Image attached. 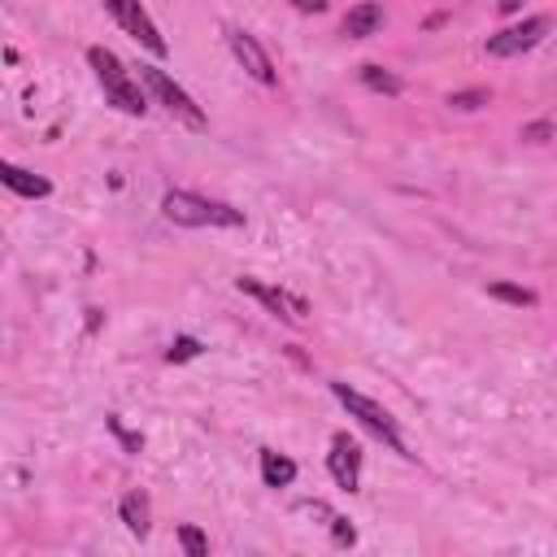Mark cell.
<instances>
[{
  "instance_id": "12",
  "label": "cell",
  "mask_w": 557,
  "mask_h": 557,
  "mask_svg": "<svg viewBox=\"0 0 557 557\" xmlns=\"http://www.w3.org/2000/svg\"><path fill=\"white\" fill-rule=\"evenodd\" d=\"M117 518L126 522V531H131V535H139V540H144V535H148V527H152L148 496H144L139 487H135V492H126V496L117 500Z\"/></svg>"
},
{
  "instance_id": "20",
  "label": "cell",
  "mask_w": 557,
  "mask_h": 557,
  "mask_svg": "<svg viewBox=\"0 0 557 557\" xmlns=\"http://www.w3.org/2000/svg\"><path fill=\"white\" fill-rule=\"evenodd\" d=\"M104 422H109V431H113V435H117V440H122V444H126V453H139V448H144V435H135V431H126V426H122V418H117V413H109V418H104Z\"/></svg>"
},
{
  "instance_id": "9",
  "label": "cell",
  "mask_w": 557,
  "mask_h": 557,
  "mask_svg": "<svg viewBox=\"0 0 557 557\" xmlns=\"http://www.w3.org/2000/svg\"><path fill=\"white\" fill-rule=\"evenodd\" d=\"M326 470H331V479H335L344 492H357V487H361V448H357L344 431H339V435H331Z\"/></svg>"
},
{
  "instance_id": "15",
  "label": "cell",
  "mask_w": 557,
  "mask_h": 557,
  "mask_svg": "<svg viewBox=\"0 0 557 557\" xmlns=\"http://www.w3.org/2000/svg\"><path fill=\"white\" fill-rule=\"evenodd\" d=\"M357 78L370 87V91H379V96H400L405 91V83L392 74V70H383V65H374V61H366L361 70H357Z\"/></svg>"
},
{
  "instance_id": "11",
  "label": "cell",
  "mask_w": 557,
  "mask_h": 557,
  "mask_svg": "<svg viewBox=\"0 0 557 557\" xmlns=\"http://www.w3.org/2000/svg\"><path fill=\"white\" fill-rule=\"evenodd\" d=\"M0 183H4L13 196H26V200L52 196V183H48V178H39V174H30V170H22V165H13V161L0 165Z\"/></svg>"
},
{
  "instance_id": "2",
  "label": "cell",
  "mask_w": 557,
  "mask_h": 557,
  "mask_svg": "<svg viewBox=\"0 0 557 557\" xmlns=\"http://www.w3.org/2000/svg\"><path fill=\"white\" fill-rule=\"evenodd\" d=\"M161 218L174 222V226H218V231H239L244 226V209L226 205V200H213V196H200V191H183V187H170L161 196Z\"/></svg>"
},
{
  "instance_id": "16",
  "label": "cell",
  "mask_w": 557,
  "mask_h": 557,
  "mask_svg": "<svg viewBox=\"0 0 557 557\" xmlns=\"http://www.w3.org/2000/svg\"><path fill=\"white\" fill-rule=\"evenodd\" d=\"M487 296L500 300V305H513V309H531L535 305V292L518 287V283H487Z\"/></svg>"
},
{
  "instance_id": "22",
  "label": "cell",
  "mask_w": 557,
  "mask_h": 557,
  "mask_svg": "<svg viewBox=\"0 0 557 557\" xmlns=\"http://www.w3.org/2000/svg\"><path fill=\"white\" fill-rule=\"evenodd\" d=\"M296 13H322L326 9V0H287Z\"/></svg>"
},
{
  "instance_id": "6",
  "label": "cell",
  "mask_w": 557,
  "mask_h": 557,
  "mask_svg": "<svg viewBox=\"0 0 557 557\" xmlns=\"http://www.w3.org/2000/svg\"><path fill=\"white\" fill-rule=\"evenodd\" d=\"M553 30V17L548 13H531V17H522V22H513V26H505V30H496V35H487V57H522V52H531L544 35Z\"/></svg>"
},
{
  "instance_id": "21",
  "label": "cell",
  "mask_w": 557,
  "mask_h": 557,
  "mask_svg": "<svg viewBox=\"0 0 557 557\" xmlns=\"http://www.w3.org/2000/svg\"><path fill=\"white\" fill-rule=\"evenodd\" d=\"M522 139L527 144H548L553 139V122H527L522 126Z\"/></svg>"
},
{
  "instance_id": "4",
  "label": "cell",
  "mask_w": 557,
  "mask_h": 557,
  "mask_svg": "<svg viewBox=\"0 0 557 557\" xmlns=\"http://www.w3.org/2000/svg\"><path fill=\"white\" fill-rule=\"evenodd\" d=\"M139 83H144L148 96H152L170 117H178L183 126H191V131H205V126H209V117H205V109L191 100V91L178 87L161 65H139Z\"/></svg>"
},
{
  "instance_id": "17",
  "label": "cell",
  "mask_w": 557,
  "mask_h": 557,
  "mask_svg": "<svg viewBox=\"0 0 557 557\" xmlns=\"http://www.w3.org/2000/svg\"><path fill=\"white\" fill-rule=\"evenodd\" d=\"M178 548H183L187 557H209V535H205L200 527L183 522V527H178Z\"/></svg>"
},
{
  "instance_id": "3",
  "label": "cell",
  "mask_w": 557,
  "mask_h": 557,
  "mask_svg": "<svg viewBox=\"0 0 557 557\" xmlns=\"http://www.w3.org/2000/svg\"><path fill=\"white\" fill-rule=\"evenodd\" d=\"M331 392H335V400L348 409V418H357V422H361V426H366L374 440H383V444H387L396 457H413V453L405 448V440H400L396 418H392V413H387L379 400H370L366 392H357V387H348V383H339V379L331 383Z\"/></svg>"
},
{
  "instance_id": "13",
  "label": "cell",
  "mask_w": 557,
  "mask_h": 557,
  "mask_svg": "<svg viewBox=\"0 0 557 557\" xmlns=\"http://www.w3.org/2000/svg\"><path fill=\"white\" fill-rule=\"evenodd\" d=\"M261 483H265V487H292V483H296V461H292L287 453L261 448Z\"/></svg>"
},
{
  "instance_id": "18",
  "label": "cell",
  "mask_w": 557,
  "mask_h": 557,
  "mask_svg": "<svg viewBox=\"0 0 557 557\" xmlns=\"http://www.w3.org/2000/svg\"><path fill=\"white\" fill-rule=\"evenodd\" d=\"M492 100V91L487 87H466V91H448V109H461V113H470V109H483Z\"/></svg>"
},
{
  "instance_id": "1",
  "label": "cell",
  "mask_w": 557,
  "mask_h": 557,
  "mask_svg": "<svg viewBox=\"0 0 557 557\" xmlns=\"http://www.w3.org/2000/svg\"><path fill=\"white\" fill-rule=\"evenodd\" d=\"M87 65H91V74H96V83H100V91H104V100H109L113 109H122V113H131V117H144V113H148V100H152V96H148V87L139 83V74L126 70V61H122L117 52L91 44V48H87Z\"/></svg>"
},
{
  "instance_id": "10",
  "label": "cell",
  "mask_w": 557,
  "mask_h": 557,
  "mask_svg": "<svg viewBox=\"0 0 557 557\" xmlns=\"http://www.w3.org/2000/svg\"><path fill=\"white\" fill-rule=\"evenodd\" d=\"M339 30H344L348 39H370V35H379V30H383V4H379V0H361V4H352V9L344 13Z\"/></svg>"
},
{
  "instance_id": "7",
  "label": "cell",
  "mask_w": 557,
  "mask_h": 557,
  "mask_svg": "<svg viewBox=\"0 0 557 557\" xmlns=\"http://www.w3.org/2000/svg\"><path fill=\"white\" fill-rule=\"evenodd\" d=\"M235 287H239L244 296L261 300V305H265L274 318H283L287 326H300L305 313H309V300H305V296H296V292H287V287H274V283H261V278H252V274H239Z\"/></svg>"
},
{
  "instance_id": "5",
  "label": "cell",
  "mask_w": 557,
  "mask_h": 557,
  "mask_svg": "<svg viewBox=\"0 0 557 557\" xmlns=\"http://www.w3.org/2000/svg\"><path fill=\"white\" fill-rule=\"evenodd\" d=\"M104 4V13L135 39V44H144L152 57H165L170 52V44H165V35H161V26L152 22V13L139 4V0H100Z\"/></svg>"
},
{
  "instance_id": "14",
  "label": "cell",
  "mask_w": 557,
  "mask_h": 557,
  "mask_svg": "<svg viewBox=\"0 0 557 557\" xmlns=\"http://www.w3.org/2000/svg\"><path fill=\"white\" fill-rule=\"evenodd\" d=\"M305 513L322 518V522L331 527V540H335L339 548H352V544H357V531H352V522H348L344 513H335L331 505H322V500H305Z\"/></svg>"
},
{
  "instance_id": "8",
  "label": "cell",
  "mask_w": 557,
  "mask_h": 557,
  "mask_svg": "<svg viewBox=\"0 0 557 557\" xmlns=\"http://www.w3.org/2000/svg\"><path fill=\"white\" fill-rule=\"evenodd\" d=\"M226 48H231V57L244 65V74H248L252 83H261V87H274V83H278V74H274V61H270V52L261 48V39H257L252 30L226 26Z\"/></svg>"
},
{
  "instance_id": "23",
  "label": "cell",
  "mask_w": 557,
  "mask_h": 557,
  "mask_svg": "<svg viewBox=\"0 0 557 557\" xmlns=\"http://www.w3.org/2000/svg\"><path fill=\"white\" fill-rule=\"evenodd\" d=\"M518 4H522V0H496V9H500V13H513Z\"/></svg>"
},
{
  "instance_id": "19",
  "label": "cell",
  "mask_w": 557,
  "mask_h": 557,
  "mask_svg": "<svg viewBox=\"0 0 557 557\" xmlns=\"http://www.w3.org/2000/svg\"><path fill=\"white\" fill-rule=\"evenodd\" d=\"M200 339L196 335H178V339H170V348H165V361H191V357H200Z\"/></svg>"
}]
</instances>
